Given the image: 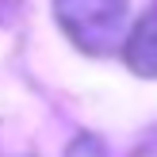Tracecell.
<instances>
[{
    "label": "cell",
    "mask_w": 157,
    "mask_h": 157,
    "mask_svg": "<svg viewBox=\"0 0 157 157\" xmlns=\"http://www.w3.org/2000/svg\"><path fill=\"white\" fill-rule=\"evenodd\" d=\"M123 58H127L130 73L146 77V81H157V4L146 8L134 19L127 42H123Z\"/></svg>",
    "instance_id": "2"
},
{
    "label": "cell",
    "mask_w": 157,
    "mask_h": 157,
    "mask_svg": "<svg viewBox=\"0 0 157 157\" xmlns=\"http://www.w3.org/2000/svg\"><path fill=\"white\" fill-rule=\"evenodd\" d=\"M65 157H107V153H104V146H100L92 134H81V138L65 150Z\"/></svg>",
    "instance_id": "3"
},
{
    "label": "cell",
    "mask_w": 157,
    "mask_h": 157,
    "mask_svg": "<svg viewBox=\"0 0 157 157\" xmlns=\"http://www.w3.org/2000/svg\"><path fill=\"white\" fill-rule=\"evenodd\" d=\"M54 15L88 54H111L127 31V0H54Z\"/></svg>",
    "instance_id": "1"
}]
</instances>
